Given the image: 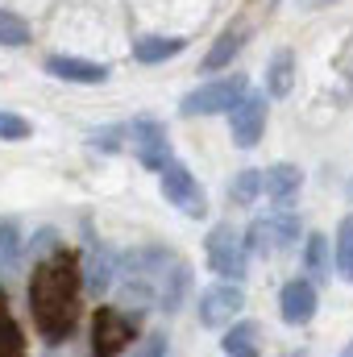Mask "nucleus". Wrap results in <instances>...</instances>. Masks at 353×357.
Here are the masks:
<instances>
[{
  "mask_svg": "<svg viewBox=\"0 0 353 357\" xmlns=\"http://www.w3.org/2000/svg\"><path fill=\"white\" fill-rule=\"evenodd\" d=\"M33 324L46 341H67L80 320V270L67 258H46L29 274Z\"/></svg>",
  "mask_w": 353,
  "mask_h": 357,
  "instance_id": "obj_1",
  "label": "nucleus"
},
{
  "mask_svg": "<svg viewBox=\"0 0 353 357\" xmlns=\"http://www.w3.org/2000/svg\"><path fill=\"white\" fill-rule=\"evenodd\" d=\"M125 274V303L133 307H175L183 287H187V274L183 262L167 250H133L125 262H117Z\"/></svg>",
  "mask_w": 353,
  "mask_h": 357,
  "instance_id": "obj_2",
  "label": "nucleus"
},
{
  "mask_svg": "<svg viewBox=\"0 0 353 357\" xmlns=\"http://www.w3.org/2000/svg\"><path fill=\"white\" fill-rule=\"evenodd\" d=\"M295 237H299V216L278 208V212L258 216V220L250 225V237H241V241H246V254L270 258V254H283L287 245H295Z\"/></svg>",
  "mask_w": 353,
  "mask_h": 357,
  "instance_id": "obj_3",
  "label": "nucleus"
},
{
  "mask_svg": "<svg viewBox=\"0 0 353 357\" xmlns=\"http://www.w3.org/2000/svg\"><path fill=\"white\" fill-rule=\"evenodd\" d=\"M204 254H208V270L220 278V282H241L246 278V241L229 229V225H216L204 241Z\"/></svg>",
  "mask_w": 353,
  "mask_h": 357,
  "instance_id": "obj_4",
  "label": "nucleus"
},
{
  "mask_svg": "<svg viewBox=\"0 0 353 357\" xmlns=\"http://www.w3.org/2000/svg\"><path fill=\"white\" fill-rule=\"evenodd\" d=\"M125 137H129V150L137 154V162L146 171H163L171 162V142H167V129L154 121V116H137L125 125Z\"/></svg>",
  "mask_w": 353,
  "mask_h": 357,
  "instance_id": "obj_5",
  "label": "nucleus"
},
{
  "mask_svg": "<svg viewBox=\"0 0 353 357\" xmlns=\"http://www.w3.org/2000/svg\"><path fill=\"white\" fill-rule=\"evenodd\" d=\"M158 178H163V195H167V204H175L183 216H195V220H200V216L208 212L204 187L195 183V175H191L183 162H175V158H171V162L158 171Z\"/></svg>",
  "mask_w": 353,
  "mask_h": 357,
  "instance_id": "obj_6",
  "label": "nucleus"
},
{
  "mask_svg": "<svg viewBox=\"0 0 353 357\" xmlns=\"http://www.w3.org/2000/svg\"><path fill=\"white\" fill-rule=\"evenodd\" d=\"M241 307H246L241 287H237V282H216V287H208V291L200 295L195 316H200L204 328H229V324L241 316Z\"/></svg>",
  "mask_w": 353,
  "mask_h": 357,
  "instance_id": "obj_7",
  "label": "nucleus"
},
{
  "mask_svg": "<svg viewBox=\"0 0 353 357\" xmlns=\"http://www.w3.org/2000/svg\"><path fill=\"white\" fill-rule=\"evenodd\" d=\"M246 96V75H229L216 84H204L183 100V116H212V112H229L237 100Z\"/></svg>",
  "mask_w": 353,
  "mask_h": 357,
  "instance_id": "obj_8",
  "label": "nucleus"
},
{
  "mask_svg": "<svg viewBox=\"0 0 353 357\" xmlns=\"http://www.w3.org/2000/svg\"><path fill=\"white\" fill-rule=\"evenodd\" d=\"M229 129H233V142L241 150L258 146L262 142V129H266V100L258 91H246L233 108H229Z\"/></svg>",
  "mask_w": 353,
  "mask_h": 357,
  "instance_id": "obj_9",
  "label": "nucleus"
},
{
  "mask_svg": "<svg viewBox=\"0 0 353 357\" xmlns=\"http://www.w3.org/2000/svg\"><path fill=\"white\" fill-rule=\"evenodd\" d=\"M133 328H129V316L117 312V307H100L96 320H91V354L96 357H117L129 345Z\"/></svg>",
  "mask_w": 353,
  "mask_h": 357,
  "instance_id": "obj_10",
  "label": "nucleus"
},
{
  "mask_svg": "<svg viewBox=\"0 0 353 357\" xmlns=\"http://www.w3.org/2000/svg\"><path fill=\"white\" fill-rule=\"evenodd\" d=\"M316 303H320V295H316V282L312 278H291L278 291V312H283V320L291 328H303L316 316Z\"/></svg>",
  "mask_w": 353,
  "mask_h": 357,
  "instance_id": "obj_11",
  "label": "nucleus"
},
{
  "mask_svg": "<svg viewBox=\"0 0 353 357\" xmlns=\"http://www.w3.org/2000/svg\"><path fill=\"white\" fill-rule=\"evenodd\" d=\"M46 75L67 79V84H104L108 67L104 63H88V59H71V54H50L46 59Z\"/></svg>",
  "mask_w": 353,
  "mask_h": 357,
  "instance_id": "obj_12",
  "label": "nucleus"
},
{
  "mask_svg": "<svg viewBox=\"0 0 353 357\" xmlns=\"http://www.w3.org/2000/svg\"><path fill=\"white\" fill-rule=\"evenodd\" d=\"M303 187V171L299 167H291V162H274V167H266L262 171V195H270L274 204H287V199H295V191Z\"/></svg>",
  "mask_w": 353,
  "mask_h": 357,
  "instance_id": "obj_13",
  "label": "nucleus"
},
{
  "mask_svg": "<svg viewBox=\"0 0 353 357\" xmlns=\"http://www.w3.org/2000/svg\"><path fill=\"white\" fill-rule=\"evenodd\" d=\"M295 88V54L291 50H274V59H270V71H266V91L270 96H291Z\"/></svg>",
  "mask_w": 353,
  "mask_h": 357,
  "instance_id": "obj_14",
  "label": "nucleus"
},
{
  "mask_svg": "<svg viewBox=\"0 0 353 357\" xmlns=\"http://www.w3.org/2000/svg\"><path fill=\"white\" fill-rule=\"evenodd\" d=\"M258 324L254 320H241V324H233L229 328V337L220 341V349H225V357H258Z\"/></svg>",
  "mask_w": 353,
  "mask_h": 357,
  "instance_id": "obj_15",
  "label": "nucleus"
},
{
  "mask_svg": "<svg viewBox=\"0 0 353 357\" xmlns=\"http://www.w3.org/2000/svg\"><path fill=\"white\" fill-rule=\"evenodd\" d=\"M183 38H137V46H133V59L137 63H167V59H175V54H183Z\"/></svg>",
  "mask_w": 353,
  "mask_h": 357,
  "instance_id": "obj_16",
  "label": "nucleus"
},
{
  "mask_svg": "<svg viewBox=\"0 0 353 357\" xmlns=\"http://www.w3.org/2000/svg\"><path fill=\"white\" fill-rule=\"evenodd\" d=\"M112 274H117V258H112V250H104V245H96L88 258V270H84V282H88L96 295H104L108 291V282H112Z\"/></svg>",
  "mask_w": 353,
  "mask_h": 357,
  "instance_id": "obj_17",
  "label": "nucleus"
},
{
  "mask_svg": "<svg viewBox=\"0 0 353 357\" xmlns=\"http://www.w3.org/2000/svg\"><path fill=\"white\" fill-rule=\"evenodd\" d=\"M237 50H241V33H220L216 46L204 54V71H220V67H229V63L237 59Z\"/></svg>",
  "mask_w": 353,
  "mask_h": 357,
  "instance_id": "obj_18",
  "label": "nucleus"
},
{
  "mask_svg": "<svg viewBox=\"0 0 353 357\" xmlns=\"http://www.w3.org/2000/svg\"><path fill=\"white\" fill-rule=\"evenodd\" d=\"M303 266L312 270V278H329V237L312 233L303 245Z\"/></svg>",
  "mask_w": 353,
  "mask_h": 357,
  "instance_id": "obj_19",
  "label": "nucleus"
},
{
  "mask_svg": "<svg viewBox=\"0 0 353 357\" xmlns=\"http://www.w3.org/2000/svg\"><path fill=\"white\" fill-rule=\"evenodd\" d=\"M0 357H25V337H21V324L0 307Z\"/></svg>",
  "mask_w": 353,
  "mask_h": 357,
  "instance_id": "obj_20",
  "label": "nucleus"
},
{
  "mask_svg": "<svg viewBox=\"0 0 353 357\" xmlns=\"http://www.w3.org/2000/svg\"><path fill=\"white\" fill-rule=\"evenodd\" d=\"M29 42V21L0 8V46H25Z\"/></svg>",
  "mask_w": 353,
  "mask_h": 357,
  "instance_id": "obj_21",
  "label": "nucleus"
},
{
  "mask_svg": "<svg viewBox=\"0 0 353 357\" xmlns=\"http://www.w3.org/2000/svg\"><path fill=\"white\" fill-rule=\"evenodd\" d=\"M337 270H341V278L353 282V212L341 220V229H337Z\"/></svg>",
  "mask_w": 353,
  "mask_h": 357,
  "instance_id": "obj_22",
  "label": "nucleus"
},
{
  "mask_svg": "<svg viewBox=\"0 0 353 357\" xmlns=\"http://www.w3.org/2000/svg\"><path fill=\"white\" fill-rule=\"evenodd\" d=\"M258 191H262V171H241V175L233 178V187H229L233 204H254Z\"/></svg>",
  "mask_w": 353,
  "mask_h": 357,
  "instance_id": "obj_23",
  "label": "nucleus"
},
{
  "mask_svg": "<svg viewBox=\"0 0 353 357\" xmlns=\"http://www.w3.org/2000/svg\"><path fill=\"white\" fill-rule=\"evenodd\" d=\"M21 254V225L13 216L0 220V262H13Z\"/></svg>",
  "mask_w": 353,
  "mask_h": 357,
  "instance_id": "obj_24",
  "label": "nucleus"
},
{
  "mask_svg": "<svg viewBox=\"0 0 353 357\" xmlns=\"http://www.w3.org/2000/svg\"><path fill=\"white\" fill-rule=\"evenodd\" d=\"M33 129H29V121L25 116H17V112H0V142H25Z\"/></svg>",
  "mask_w": 353,
  "mask_h": 357,
  "instance_id": "obj_25",
  "label": "nucleus"
},
{
  "mask_svg": "<svg viewBox=\"0 0 353 357\" xmlns=\"http://www.w3.org/2000/svg\"><path fill=\"white\" fill-rule=\"evenodd\" d=\"M163 354H167V345H163V341H150V349H146L142 357H163Z\"/></svg>",
  "mask_w": 353,
  "mask_h": 357,
  "instance_id": "obj_26",
  "label": "nucleus"
},
{
  "mask_svg": "<svg viewBox=\"0 0 353 357\" xmlns=\"http://www.w3.org/2000/svg\"><path fill=\"white\" fill-rule=\"evenodd\" d=\"M308 8H324V4H333V0H303Z\"/></svg>",
  "mask_w": 353,
  "mask_h": 357,
  "instance_id": "obj_27",
  "label": "nucleus"
},
{
  "mask_svg": "<svg viewBox=\"0 0 353 357\" xmlns=\"http://www.w3.org/2000/svg\"><path fill=\"white\" fill-rule=\"evenodd\" d=\"M341 357H353V341H350V345H345V349H341Z\"/></svg>",
  "mask_w": 353,
  "mask_h": 357,
  "instance_id": "obj_28",
  "label": "nucleus"
}]
</instances>
